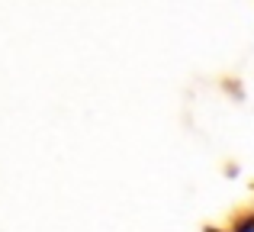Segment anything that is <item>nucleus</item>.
Segmentation results:
<instances>
[{
	"instance_id": "1",
	"label": "nucleus",
	"mask_w": 254,
	"mask_h": 232,
	"mask_svg": "<svg viewBox=\"0 0 254 232\" xmlns=\"http://www.w3.org/2000/svg\"><path fill=\"white\" fill-rule=\"evenodd\" d=\"M235 232H254V220H248V223H242Z\"/></svg>"
}]
</instances>
